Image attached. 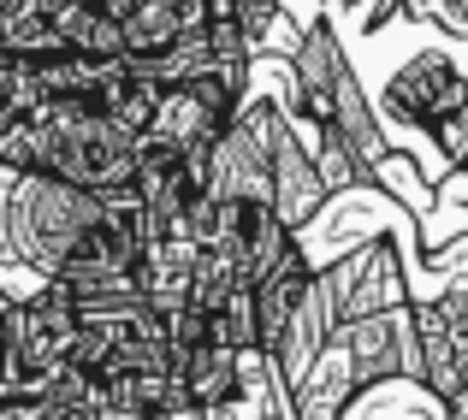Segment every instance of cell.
I'll return each instance as SVG.
<instances>
[{"label": "cell", "instance_id": "1", "mask_svg": "<svg viewBox=\"0 0 468 420\" xmlns=\"http://www.w3.org/2000/svg\"><path fill=\"white\" fill-rule=\"evenodd\" d=\"M143 160H149V137L125 131L119 119L36 107L30 119L0 125V166L6 172H42V178L78 184V190H95V195L137 190Z\"/></svg>", "mask_w": 468, "mask_h": 420}, {"label": "cell", "instance_id": "2", "mask_svg": "<svg viewBox=\"0 0 468 420\" xmlns=\"http://www.w3.org/2000/svg\"><path fill=\"white\" fill-rule=\"evenodd\" d=\"M285 113L297 119L303 131L320 142H344L362 172V184L386 178V131H379V113L367 101V89L356 83L350 59H344L338 36H332V18H314L303 30V42H291V95H285Z\"/></svg>", "mask_w": 468, "mask_h": 420}, {"label": "cell", "instance_id": "3", "mask_svg": "<svg viewBox=\"0 0 468 420\" xmlns=\"http://www.w3.org/2000/svg\"><path fill=\"white\" fill-rule=\"evenodd\" d=\"M83 338V308L66 278H42L30 296H6V385L71 373Z\"/></svg>", "mask_w": 468, "mask_h": 420}, {"label": "cell", "instance_id": "4", "mask_svg": "<svg viewBox=\"0 0 468 420\" xmlns=\"http://www.w3.org/2000/svg\"><path fill=\"white\" fill-rule=\"evenodd\" d=\"M255 119H261V137H267V160H273V190H279V219H285V231L297 237L303 226L326 207L332 184L326 172H320L309 137H303V125L285 113L279 101H255Z\"/></svg>", "mask_w": 468, "mask_h": 420}, {"label": "cell", "instance_id": "5", "mask_svg": "<svg viewBox=\"0 0 468 420\" xmlns=\"http://www.w3.org/2000/svg\"><path fill=\"white\" fill-rule=\"evenodd\" d=\"M379 107H386L391 125H410V131H427V137H433L445 119H457L468 107V71L445 47H427V54H415L410 66L379 89Z\"/></svg>", "mask_w": 468, "mask_h": 420}, {"label": "cell", "instance_id": "6", "mask_svg": "<svg viewBox=\"0 0 468 420\" xmlns=\"http://www.w3.org/2000/svg\"><path fill=\"white\" fill-rule=\"evenodd\" d=\"M320 278H326V290H332V302H338L344 326H350V320L391 314V308H410L415 302V296L403 290V267H398V249H391L386 231L367 237V243H356L338 267H320Z\"/></svg>", "mask_w": 468, "mask_h": 420}, {"label": "cell", "instance_id": "7", "mask_svg": "<svg viewBox=\"0 0 468 420\" xmlns=\"http://www.w3.org/2000/svg\"><path fill=\"white\" fill-rule=\"evenodd\" d=\"M314 284H320V267L303 255L297 237H291L285 255H279V261L255 278V308H261V355H267V367H279L285 338H291V326H297L303 302L314 296Z\"/></svg>", "mask_w": 468, "mask_h": 420}, {"label": "cell", "instance_id": "8", "mask_svg": "<svg viewBox=\"0 0 468 420\" xmlns=\"http://www.w3.org/2000/svg\"><path fill=\"white\" fill-rule=\"evenodd\" d=\"M356 397H362V373H356L350 343L344 338H332L326 350H320V362L291 385V409H297V420H344V409H350Z\"/></svg>", "mask_w": 468, "mask_h": 420}, {"label": "cell", "instance_id": "9", "mask_svg": "<svg viewBox=\"0 0 468 420\" xmlns=\"http://www.w3.org/2000/svg\"><path fill=\"white\" fill-rule=\"evenodd\" d=\"M415 314V362H421V385L439 397V409L445 403H457L463 397V350H457V331H451V320H445V308L439 302H415L410 308Z\"/></svg>", "mask_w": 468, "mask_h": 420}, {"label": "cell", "instance_id": "10", "mask_svg": "<svg viewBox=\"0 0 468 420\" xmlns=\"http://www.w3.org/2000/svg\"><path fill=\"white\" fill-rule=\"evenodd\" d=\"M279 12H285V0H231V24L250 36V47H267V42H273Z\"/></svg>", "mask_w": 468, "mask_h": 420}, {"label": "cell", "instance_id": "11", "mask_svg": "<svg viewBox=\"0 0 468 420\" xmlns=\"http://www.w3.org/2000/svg\"><path fill=\"white\" fill-rule=\"evenodd\" d=\"M214 420H279L273 409H243V403H238V409H226V415H214ZM285 420H297V415H285Z\"/></svg>", "mask_w": 468, "mask_h": 420}]
</instances>
